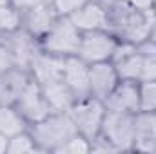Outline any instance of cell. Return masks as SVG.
Returning <instances> with one entry per match:
<instances>
[{"label":"cell","mask_w":156,"mask_h":154,"mask_svg":"<svg viewBox=\"0 0 156 154\" xmlns=\"http://www.w3.org/2000/svg\"><path fill=\"white\" fill-rule=\"evenodd\" d=\"M140 87V111L156 113V80L138 82Z\"/></svg>","instance_id":"ffe728a7"},{"label":"cell","mask_w":156,"mask_h":154,"mask_svg":"<svg viewBox=\"0 0 156 154\" xmlns=\"http://www.w3.org/2000/svg\"><path fill=\"white\" fill-rule=\"evenodd\" d=\"M15 107L20 111V114L24 116L27 121H33V123L42 121L44 118H47L53 113L49 103H47V100H45L42 85L35 78L27 82V85L20 93L18 100L15 102Z\"/></svg>","instance_id":"8992f818"},{"label":"cell","mask_w":156,"mask_h":154,"mask_svg":"<svg viewBox=\"0 0 156 154\" xmlns=\"http://www.w3.org/2000/svg\"><path fill=\"white\" fill-rule=\"evenodd\" d=\"M29 78L26 76V73L20 67H11L5 73L0 75V103H7V105H15V102L18 100L20 93L24 91V87L27 85Z\"/></svg>","instance_id":"5bb4252c"},{"label":"cell","mask_w":156,"mask_h":154,"mask_svg":"<svg viewBox=\"0 0 156 154\" xmlns=\"http://www.w3.org/2000/svg\"><path fill=\"white\" fill-rule=\"evenodd\" d=\"M0 4H11L9 0H0Z\"/></svg>","instance_id":"83f0119b"},{"label":"cell","mask_w":156,"mask_h":154,"mask_svg":"<svg viewBox=\"0 0 156 154\" xmlns=\"http://www.w3.org/2000/svg\"><path fill=\"white\" fill-rule=\"evenodd\" d=\"M5 149H7V138L0 134V154L5 152Z\"/></svg>","instance_id":"4316f807"},{"label":"cell","mask_w":156,"mask_h":154,"mask_svg":"<svg viewBox=\"0 0 156 154\" xmlns=\"http://www.w3.org/2000/svg\"><path fill=\"white\" fill-rule=\"evenodd\" d=\"M33 78L40 85L62 82L64 80V69H66V56L53 54V53H37V56L31 62Z\"/></svg>","instance_id":"9c48e42d"},{"label":"cell","mask_w":156,"mask_h":154,"mask_svg":"<svg viewBox=\"0 0 156 154\" xmlns=\"http://www.w3.org/2000/svg\"><path fill=\"white\" fill-rule=\"evenodd\" d=\"M78 131L67 113H51L42 121H37L33 127V138L38 149L56 151L64 142L75 136Z\"/></svg>","instance_id":"6da1fadb"},{"label":"cell","mask_w":156,"mask_h":154,"mask_svg":"<svg viewBox=\"0 0 156 154\" xmlns=\"http://www.w3.org/2000/svg\"><path fill=\"white\" fill-rule=\"evenodd\" d=\"M11 2V5H15L16 9H31V7H35V5H38L42 2H45V0H9Z\"/></svg>","instance_id":"484cf974"},{"label":"cell","mask_w":156,"mask_h":154,"mask_svg":"<svg viewBox=\"0 0 156 154\" xmlns=\"http://www.w3.org/2000/svg\"><path fill=\"white\" fill-rule=\"evenodd\" d=\"M118 82L120 78L116 67L111 60L89 64V96H94L104 102L118 85Z\"/></svg>","instance_id":"52a82bcc"},{"label":"cell","mask_w":156,"mask_h":154,"mask_svg":"<svg viewBox=\"0 0 156 154\" xmlns=\"http://www.w3.org/2000/svg\"><path fill=\"white\" fill-rule=\"evenodd\" d=\"M26 118L20 114V111L13 105L0 103V134L5 138H11L15 134H20L26 131Z\"/></svg>","instance_id":"2e32d148"},{"label":"cell","mask_w":156,"mask_h":154,"mask_svg":"<svg viewBox=\"0 0 156 154\" xmlns=\"http://www.w3.org/2000/svg\"><path fill=\"white\" fill-rule=\"evenodd\" d=\"M38 149L33 134L29 132H20V134H15L11 138H7V149L5 152L9 154H26V152H35Z\"/></svg>","instance_id":"ac0fdd59"},{"label":"cell","mask_w":156,"mask_h":154,"mask_svg":"<svg viewBox=\"0 0 156 154\" xmlns=\"http://www.w3.org/2000/svg\"><path fill=\"white\" fill-rule=\"evenodd\" d=\"M104 103H105V109H109V111L136 114L140 111V87H138V82L120 80L118 85L111 91V94L104 100Z\"/></svg>","instance_id":"ba28073f"},{"label":"cell","mask_w":156,"mask_h":154,"mask_svg":"<svg viewBox=\"0 0 156 154\" xmlns=\"http://www.w3.org/2000/svg\"><path fill=\"white\" fill-rule=\"evenodd\" d=\"M20 27L18 9L11 4H0V33H15Z\"/></svg>","instance_id":"d6986e66"},{"label":"cell","mask_w":156,"mask_h":154,"mask_svg":"<svg viewBox=\"0 0 156 154\" xmlns=\"http://www.w3.org/2000/svg\"><path fill=\"white\" fill-rule=\"evenodd\" d=\"M56 20H58V13L55 11L49 0L27 9L26 13V26L31 35H45L55 26Z\"/></svg>","instance_id":"4fadbf2b"},{"label":"cell","mask_w":156,"mask_h":154,"mask_svg":"<svg viewBox=\"0 0 156 154\" xmlns=\"http://www.w3.org/2000/svg\"><path fill=\"white\" fill-rule=\"evenodd\" d=\"M64 82L73 91L76 100L89 96V64L82 60L78 54L66 56Z\"/></svg>","instance_id":"30bf717a"},{"label":"cell","mask_w":156,"mask_h":154,"mask_svg":"<svg viewBox=\"0 0 156 154\" xmlns=\"http://www.w3.org/2000/svg\"><path fill=\"white\" fill-rule=\"evenodd\" d=\"M115 49H116V40L111 35H107L104 29L85 31V33H82V38H80L78 56L82 60H85L87 64L107 62L113 58Z\"/></svg>","instance_id":"5b68a950"},{"label":"cell","mask_w":156,"mask_h":154,"mask_svg":"<svg viewBox=\"0 0 156 154\" xmlns=\"http://www.w3.org/2000/svg\"><path fill=\"white\" fill-rule=\"evenodd\" d=\"M154 2H156V0H154Z\"/></svg>","instance_id":"f1b7e54d"},{"label":"cell","mask_w":156,"mask_h":154,"mask_svg":"<svg viewBox=\"0 0 156 154\" xmlns=\"http://www.w3.org/2000/svg\"><path fill=\"white\" fill-rule=\"evenodd\" d=\"M11 49V54H13V62L15 64H22V65H31L33 58L37 56L33 45H31V40L24 35L16 37L13 45L9 47Z\"/></svg>","instance_id":"e0dca14e"},{"label":"cell","mask_w":156,"mask_h":154,"mask_svg":"<svg viewBox=\"0 0 156 154\" xmlns=\"http://www.w3.org/2000/svg\"><path fill=\"white\" fill-rule=\"evenodd\" d=\"M89 0H51L55 11L58 13V16H71L75 11H78L83 4H87Z\"/></svg>","instance_id":"603a6c76"},{"label":"cell","mask_w":156,"mask_h":154,"mask_svg":"<svg viewBox=\"0 0 156 154\" xmlns=\"http://www.w3.org/2000/svg\"><path fill=\"white\" fill-rule=\"evenodd\" d=\"M45 100L51 107L53 113H67L73 103L76 102V96L73 94V91L67 87V83L62 82H53V83H45L42 85Z\"/></svg>","instance_id":"9a60e30c"},{"label":"cell","mask_w":156,"mask_h":154,"mask_svg":"<svg viewBox=\"0 0 156 154\" xmlns=\"http://www.w3.org/2000/svg\"><path fill=\"white\" fill-rule=\"evenodd\" d=\"M13 65H15V62H13L11 49H9L5 44H2V42H0V75H2V73H5L7 69H11Z\"/></svg>","instance_id":"cb8c5ba5"},{"label":"cell","mask_w":156,"mask_h":154,"mask_svg":"<svg viewBox=\"0 0 156 154\" xmlns=\"http://www.w3.org/2000/svg\"><path fill=\"white\" fill-rule=\"evenodd\" d=\"M100 136L104 142L115 147V151L133 149V136H134V114L120 113L105 109L102 120Z\"/></svg>","instance_id":"3957f363"},{"label":"cell","mask_w":156,"mask_h":154,"mask_svg":"<svg viewBox=\"0 0 156 154\" xmlns=\"http://www.w3.org/2000/svg\"><path fill=\"white\" fill-rule=\"evenodd\" d=\"M133 149L142 152H156V113L138 111L134 114Z\"/></svg>","instance_id":"8fae6325"},{"label":"cell","mask_w":156,"mask_h":154,"mask_svg":"<svg viewBox=\"0 0 156 154\" xmlns=\"http://www.w3.org/2000/svg\"><path fill=\"white\" fill-rule=\"evenodd\" d=\"M123 2L138 11H153L154 7V0H123Z\"/></svg>","instance_id":"d4e9b609"},{"label":"cell","mask_w":156,"mask_h":154,"mask_svg":"<svg viewBox=\"0 0 156 154\" xmlns=\"http://www.w3.org/2000/svg\"><path fill=\"white\" fill-rule=\"evenodd\" d=\"M69 20L76 26L82 33L85 31H98V29H105L107 27V13L105 9L96 4V2H87L83 4L78 11H75Z\"/></svg>","instance_id":"7c38bea8"},{"label":"cell","mask_w":156,"mask_h":154,"mask_svg":"<svg viewBox=\"0 0 156 154\" xmlns=\"http://www.w3.org/2000/svg\"><path fill=\"white\" fill-rule=\"evenodd\" d=\"M80 38L82 31L69 20V16H60L55 26L44 35V49L60 56L78 54Z\"/></svg>","instance_id":"277c9868"},{"label":"cell","mask_w":156,"mask_h":154,"mask_svg":"<svg viewBox=\"0 0 156 154\" xmlns=\"http://www.w3.org/2000/svg\"><path fill=\"white\" fill-rule=\"evenodd\" d=\"M91 147H93V143H91V140L89 138H85V136H82L80 132H76L75 136H71L67 142H64L55 152H66V154H85L91 151Z\"/></svg>","instance_id":"44dd1931"},{"label":"cell","mask_w":156,"mask_h":154,"mask_svg":"<svg viewBox=\"0 0 156 154\" xmlns=\"http://www.w3.org/2000/svg\"><path fill=\"white\" fill-rule=\"evenodd\" d=\"M151 80H156V53H142V76H140V82H151Z\"/></svg>","instance_id":"7402d4cb"},{"label":"cell","mask_w":156,"mask_h":154,"mask_svg":"<svg viewBox=\"0 0 156 154\" xmlns=\"http://www.w3.org/2000/svg\"><path fill=\"white\" fill-rule=\"evenodd\" d=\"M67 114L73 120L76 131L82 136L89 140H96V136L100 134L104 114H105V103L94 96L78 98L73 103V107L67 111Z\"/></svg>","instance_id":"7a4b0ae2"}]
</instances>
